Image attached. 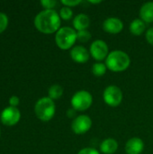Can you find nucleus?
Here are the masks:
<instances>
[{
    "mask_svg": "<svg viewBox=\"0 0 153 154\" xmlns=\"http://www.w3.org/2000/svg\"><path fill=\"white\" fill-rule=\"evenodd\" d=\"M93 103L92 95L87 90H79L76 92L70 100L71 107L78 112H83L87 110Z\"/></svg>",
    "mask_w": 153,
    "mask_h": 154,
    "instance_id": "39448f33",
    "label": "nucleus"
},
{
    "mask_svg": "<svg viewBox=\"0 0 153 154\" xmlns=\"http://www.w3.org/2000/svg\"><path fill=\"white\" fill-rule=\"evenodd\" d=\"M90 4H94V5H96V4H100L101 3V1H88Z\"/></svg>",
    "mask_w": 153,
    "mask_h": 154,
    "instance_id": "cd10ccee",
    "label": "nucleus"
},
{
    "mask_svg": "<svg viewBox=\"0 0 153 154\" xmlns=\"http://www.w3.org/2000/svg\"><path fill=\"white\" fill-rule=\"evenodd\" d=\"M89 52L94 60L100 62L107 58L109 54V48L105 41L96 40L91 43Z\"/></svg>",
    "mask_w": 153,
    "mask_h": 154,
    "instance_id": "0eeeda50",
    "label": "nucleus"
},
{
    "mask_svg": "<svg viewBox=\"0 0 153 154\" xmlns=\"http://www.w3.org/2000/svg\"><path fill=\"white\" fill-rule=\"evenodd\" d=\"M118 150V143L113 138H107L100 144V152L103 154H114Z\"/></svg>",
    "mask_w": 153,
    "mask_h": 154,
    "instance_id": "2eb2a0df",
    "label": "nucleus"
},
{
    "mask_svg": "<svg viewBox=\"0 0 153 154\" xmlns=\"http://www.w3.org/2000/svg\"><path fill=\"white\" fill-rule=\"evenodd\" d=\"M60 14L54 9H45L35 16L34 24L38 31L49 34L60 29Z\"/></svg>",
    "mask_w": 153,
    "mask_h": 154,
    "instance_id": "f257e3e1",
    "label": "nucleus"
},
{
    "mask_svg": "<svg viewBox=\"0 0 153 154\" xmlns=\"http://www.w3.org/2000/svg\"><path fill=\"white\" fill-rule=\"evenodd\" d=\"M90 57V52L82 45L74 46L70 50V58L77 63H86Z\"/></svg>",
    "mask_w": 153,
    "mask_h": 154,
    "instance_id": "9b49d317",
    "label": "nucleus"
},
{
    "mask_svg": "<svg viewBox=\"0 0 153 154\" xmlns=\"http://www.w3.org/2000/svg\"><path fill=\"white\" fill-rule=\"evenodd\" d=\"M21 117V113L18 108L14 106H8L1 113V121L6 125H14L18 123Z\"/></svg>",
    "mask_w": 153,
    "mask_h": 154,
    "instance_id": "1a4fd4ad",
    "label": "nucleus"
},
{
    "mask_svg": "<svg viewBox=\"0 0 153 154\" xmlns=\"http://www.w3.org/2000/svg\"><path fill=\"white\" fill-rule=\"evenodd\" d=\"M145 37H146V40L147 42L153 46V27L148 29L146 31V34H145Z\"/></svg>",
    "mask_w": 153,
    "mask_h": 154,
    "instance_id": "393cba45",
    "label": "nucleus"
},
{
    "mask_svg": "<svg viewBox=\"0 0 153 154\" xmlns=\"http://www.w3.org/2000/svg\"><path fill=\"white\" fill-rule=\"evenodd\" d=\"M103 99L105 103L111 107L118 106L123 101V92L117 86L110 85L105 88Z\"/></svg>",
    "mask_w": 153,
    "mask_h": 154,
    "instance_id": "423d86ee",
    "label": "nucleus"
},
{
    "mask_svg": "<svg viewBox=\"0 0 153 154\" xmlns=\"http://www.w3.org/2000/svg\"><path fill=\"white\" fill-rule=\"evenodd\" d=\"M140 17L145 23H153V2H147L142 5Z\"/></svg>",
    "mask_w": 153,
    "mask_h": 154,
    "instance_id": "4468645a",
    "label": "nucleus"
},
{
    "mask_svg": "<svg viewBox=\"0 0 153 154\" xmlns=\"http://www.w3.org/2000/svg\"><path fill=\"white\" fill-rule=\"evenodd\" d=\"M34 111L36 116L40 120L43 122H48L51 120L55 115L56 106L54 101L49 97H42L36 102L34 106Z\"/></svg>",
    "mask_w": 153,
    "mask_h": 154,
    "instance_id": "20e7f679",
    "label": "nucleus"
},
{
    "mask_svg": "<svg viewBox=\"0 0 153 154\" xmlns=\"http://www.w3.org/2000/svg\"><path fill=\"white\" fill-rule=\"evenodd\" d=\"M107 70V67L106 65V63H102V62H96L92 66V73L96 76V77H102L106 74Z\"/></svg>",
    "mask_w": 153,
    "mask_h": 154,
    "instance_id": "a211bd4d",
    "label": "nucleus"
},
{
    "mask_svg": "<svg viewBox=\"0 0 153 154\" xmlns=\"http://www.w3.org/2000/svg\"><path fill=\"white\" fill-rule=\"evenodd\" d=\"M41 4L45 9L50 10L55 7V5H57V1H55V0H41Z\"/></svg>",
    "mask_w": 153,
    "mask_h": 154,
    "instance_id": "4be33fe9",
    "label": "nucleus"
},
{
    "mask_svg": "<svg viewBox=\"0 0 153 154\" xmlns=\"http://www.w3.org/2000/svg\"><path fill=\"white\" fill-rule=\"evenodd\" d=\"M144 150V143L139 137H133L127 141L125 144V152L127 154H141Z\"/></svg>",
    "mask_w": 153,
    "mask_h": 154,
    "instance_id": "f8f14e48",
    "label": "nucleus"
},
{
    "mask_svg": "<svg viewBox=\"0 0 153 154\" xmlns=\"http://www.w3.org/2000/svg\"><path fill=\"white\" fill-rule=\"evenodd\" d=\"M92 127V120L87 115L78 116L71 124V130L76 134H84Z\"/></svg>",
    "mask_w": 153,
    "mask_h": 154,
    "instance_id": "6e6552de",
    "label": "nucleus"
},
{
    "mask_svg": "<svg viewBox=\"0 0 153 154\" xmlns=\"http://www.w3.org/2000/svg\"><path fill=\"white\" fill-rule=\"evenodd\" d=\"M131 64V58L129 55L120 50L112 51L106 59V65L107 69L113 72H122L126 70Z\"/></svg>",
    "mask_w": 153,
    "mask_h": 154,
    "instance_id": "f03ea898",
    "label": "nucleus"
},
{
    "mask_svg": "<svg viewBox=\"0 0 153 154\" xmlns=\"http://www.w3.org/2000/svg\"><path fill=\"white\" fill-rule=\"evenodd\" d=\"M48 93H49V97L51 98L52 100L59 99L63 95V88L60 85L55 84V85H52L51 87H50Z\"/></svg>",
    "mask_w": 153,
    "mask_h": 154,
    "instance_id": "f3484780",
    "label": "nucleus"
},
{
    "mask_svg": "<svg viewBox=\"0 0 153 154\" xmlns=\"http://www.w3.org/2000/svg\"><path fill=\"white\" fill-rule=\"evenodd\" d=\"M72 24L77 32L87 30L90 25V18L86 14H78L73 18Z\"/></svg>",
    "mask_w": 153,
    "mask_h": 154,
    "instance_id": "ddd939ff",
    "label": "nucleus"
},
{
    "mask_svg": "<svg viewBox=\"0 0 153 154\" xmlns=\"http://www.w3.org/2000/svg\"><path fill=\"white\" fill-rule=\"evenodd\" d=\"M60 19H63V20H70L73 16V11L70 7H68V6H63L60 8Z\"/></svg>",
    "mask_w": 153,
    "mask_h": 154,
    "instance_id": "6ab92c4d",
    "label": "nucleus"
},
{
    "mask_svg": "<svg viewBox=\"0 0 153 154\" xmlns=\"http://www.w3.org/2000/svg\"><path fill=\"white\" fill-rule=\"evenodd\" d=\"M77 42V31L74 28L61 27L55 35V42L61 50H71Z\"/></svg>",
    "mask_w": 153,
    "mask_h": 154,
    "instance_id": "7ed1b4c3",
    "label": "nucleus"
},
{
    "mask_svg": "<svg viewBox=\"0 0 153 154\" xmlns=\"http://www.w3.org/2000/svg\"><path fill=\"white\" fill-rule=\"evenodd\" d=\"M77 113H78V111L77 110H75L74 108H69L68 111H67V116H68V117H69V118H72L73 120L78 116V115H77Z\"/></svg>",
    "mask_w": 153,
    "mask_h": 154,
    "instance_id": "a878e982",
    "label": "nucleus"
},
{
    "mask_svg": "<svg viewBox=\"0 0 153 154\" xmlns=\"http://www.w3.org/2000/svg\"><path fill=\"white\" fill-rule=\"evenodd\" d=\"M91 33L87 31V30H83V31H79L77 32V41L79 42H87L91 39Z\"/></svg>",
    "mask_w": 153,
    "mask_h": 154,
    "instance_id": "aec40b11",
    "label": "nucleus"
},
{
    "mask_svg": "<svg viewBox=\"0 0 153 154\" xmlns=\"http://www.w3.org/2000/svg\"><path fill=\"white\" fill-rule=\"evenodd\" d=\"M7 24H8V18L6 14L0 13V33L5 30Z\"/></svg>",
    "mask_w": 153,
    "mask_h": 154,
    "instance_id": "412c9836",
    "label": "nucleus"
},
{
    "mask_svg": "<svg viewBox=\"0 0 153 154\" xmlns=\"http://www.w3.org/2000/svg\"><path fill=\"white\" fill-rule=\"evenodd\" d=\"M103 29L105 32L111 34H117L124 29V23L121 19L116 17H109L103 23Z\"/></svg>",
    "mask_w": 153,
    "mask_h": 154,
    "instance_id": "9d476101",
    "label": "nucleus"
},
{
    "mask_svg": "<svg viewBox=\"0 0 153 154\" xmlns=\"http://www.w3.org/2000/svg\"><path fill=\"white\" fill-rule=\"evenodd\" d=\"M78 154H100V152L94 149V148H91V147H87V148H84L82 150H80Z\"/></svg>",
    "mask_w": 153,
    "mask_h": 154,
    "instance_id": "b1692460",
    "label": "nucleus"
},
{
    "mask_svg": "<svg viewBox=\"0 0 153 154\" xmlns=\"http://www.w3.org/2000/svg\"><path fill=\"white\" fill-rule=\"evenodd\" d=\"M9 104H10V106H14V107H15V106L19 104V98H18L17 97H15V96L10 97V99H9Z\"/></svg>",
    "mask_w": 153,
    "mask_h": 154,
    "instance_id": "bb28decb",
    "label": "nucleus"
},
{
    "mask_svg": "<svg viewBox=\"0 0 153 154\" xmlns=\"http://www.w3.org/2000/svg\"><path fill=\"white\" fill-rule=\"evenodd\" d=\"M61 4L64 6H68V7H75L77 5H78L79 4H81V0H62Z\"/></svg>",
    "mask_w": 153,
    "mask_h": 154,
    "instance_id": "5701e85b",
    "label": "nucleus"
},
{
    "mask_svg": "<svg viewBox=\"0 0 153 154\" xmlns=\"http://www.w3.org/2000/svg\"><path fill=\"white\" fill-rule=\"evenodd\" d=\"M145 29H146V23L141 18L134 19L130 23V27H129L131 33L135 36L142 35L145 32Z\"/></svg>",
    "mask_w": 153,
    "mask_h": 154,
    "instance_id": "dca6fc26",
    "label": "nucleus"
}]
</instances>
